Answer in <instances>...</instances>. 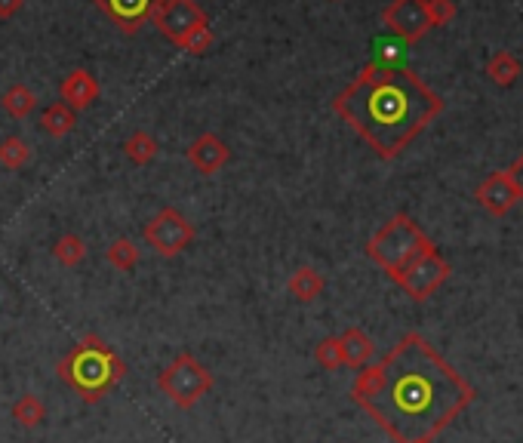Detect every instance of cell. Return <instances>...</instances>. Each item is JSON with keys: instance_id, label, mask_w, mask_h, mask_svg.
Masks as SVG:
<instances>
[{"instance_id": "5", "label": "cell", "mask_w": 523, "mask_h": 443, "mask_svg": "<svg viewBox=\"0 0 523 443\" xmlns=\"http://www.w3.org/2000/svg\"><path fill=\"white\" fill-rule=\"evenodd\" d=\"M216 379L213 373L200 364L191 351L176 354L173 364H167L157 373V391L164 394L176 410H191L200 404V397H207L213 391Z\"/></svg>"}, {"instance_id": "15", "label": "cell", "mask_w": 523, "mask_h": 443, "mask_svg": "<svg viewBox=\"0 0 523 443\" xmlns=\"http://www.w3.org/2000/svg\"><path fill=\"white\" fill-rule=\"evenodd\" d=\"M324 287H327L324 274H320L317 268H311V265H299L287 280V293L302 305H311L320 293H324Z\"/></svg>"}, {"instance_id": "21", "label": "cell", "mask_w": 523, "mask_h": 443, "mask_svg": "<svg viewBox=\"0 0 523 443\" xmlns=\"http://www.w3.org/2000/svg\"><path fill=\"white\" fill-rule=\"evenodd\" d=\"M53 256L62 268H77L87 259V240L80 234H62L53 244Z\"/></svg>"}, {"instance_id": "9", "label": "cell", "mask_w": 523, "mask_h": 443, "mask_svg": "<svg viewBox=\"0 0 523 443\" xmlns=\"http://www.w3.org/2000/svg\"><path fill=\"white\" fill-rule=\"evenodd\" d=\"M382 25L404 44H416L431 31L425 0H391L382 10Z\"/></svg>"}, {"instance_id": "1", "label": "cell", "mask_w": 523, "mask_h": 443, "mask_svg": "<svg viewBox=\"0 0 523 443\" xmlns=\"http://www.w3.org/2000/svg\"><path fill=\"white\" fill-rule=\"evenodd\" d=\"M351 400L394 443L434 440L474 404V388L422 333H407L351 385Z\"/></svg>"}, {"instance_id": "25", "label": "cell", "mask_w": 523, "mask_h": 443, "mask_svg": "<svg viewBox=\"0 0 523 443\" xmlns=\"http://www.w3.org/2000/svg\"><path fill=\"white\" fill-rule=\"evenodd\" d=\"M216 44V37H213V31H210V25H204V28H197V31H191L185 40H182V50L185 53H191V56H204L210 47Z\"/></svg>"}, {"instance_id": "14", "label": "cell", "mask_w": 523, "mask_h": 443, "mask_svg": "<svg viewBox=\"0 0 523 443\" xmlns=\"http://www.w3.org/2000/svg\"><path fill=\"white\" fill-rule=\"evenodd\" d=\"M339 342H342L345 367H351V370H364L370 360H373V354H376V342L364 330H360V327H348L339 336Z\"/></svg>"}, {"instance_id": "29", "label": "cell", "mask_w": 523, "mask_h": 443, "mask_svg": "<svg viewBox=\"0 0 523 443\" xmlns=\"http://www.w3.org/2000/svg\"><path fill=\"white\" fill-rule=\"evenodd\" d=\"M416 443H431V440H416Z\"/></svg>"}, {"instance_id": "4", "label": "cell", "mask_w": 523, "mask_h": 443, "mask_svg": "<svg viewBox=\"0 0 523 443\" xmlns=\"http://www.w3.org/2000/svg\"><path fill=\"white\" fill-rule=\"evenodd\" d=\"M431 247H434V240L407 213H397L367 240V256L388 277H394V274L404 271L413 259L428 253Z\"/></svg>"}, {"instance_id": "26", "label": "cell", "mask_w": 523, "mask_h": 443, "mask_svg": "<svg viewBox=\"0 0 523 443\" xmlns=\"http://www.w3.org/2000/svg\"><path fill=\"white\" fill-rule=\"evenodd\" d=\"M425 10H428L431 28L447 25V22H453V16H456V4H453V0H425Z\"/></svg>"}, {"instance_id": "8", "label": "cell", "mask_w": 523, "mask_h": 443, "mask_svg": "<svg viewBox=\"0 0 523 443\" xmlns=\"http://www.w3.org/2000/svg\"><path fill=\"white\" fill-rule=\"evenodd\" d=\"M151 22L179 47L191 31L207 25V13L200 10L197 0H154Z\"/></svg>"}, {"instance_id": "23", "label": "cell", "mask_w": 523, "mask_h": 443, "mask_svg": "<svg viewBox=\"0 0 523 443\" xmlns=\"http://www.w3.org/2000/svg\"><path fill=\"white\" fill-rule=\"evenodd\" d=\"M31 164V148L22 136H7L0 139V167L7 170H22Z\"/></svg>"}, {"instance_id": "7", "label": "cell", "mask_w": 523, "mask_h": 443, "mask_svg": "<svg viewBox=\"0 0 523 443\" xmlns=\"http://www.w3.org/2000/svg\"><path fill=\"white\" fill-rule=\"evenodd\" d=\"M450 274H453L450 262H447L444 256H440L437 247H431L428 253H422L419 259H413L404 271L394 274L391 280H394V284H397L400 290H404L413 302H428L440 287L447 284Z\"/></svg>"}, {"instance_id": "19", "label": "cell", "mask_w": 523, "mask_h": 443, "mask_svg": "<svg viewBox=\"0 0 523 443\" xmlns=\"http://www.w3.org/2000/svg\"><path fill=\"white\" fill-rule=\"evenodd\" d=\"M13 419L19 428H40L47 419V404L40 400L37 394H22L16 404H13Z\"/></svg>"}, {"instance_id": "3", "label": "cell", "mask_w": 523, "mask_h": 443, "mask_svg": "<svg viewBox=\"0 0 523 443\" xmlns=\"http://www.w3.org/2000/svg\"><path fill=\"white\" fill-rule=\"evenodd\" d=\"M56 376L84 400L87 407L102 404V397L111 394L127 379V360L120 357L102 336L87 333L59 364Z\"/></svg>"}, {"instance_id": "2", "label": "cell", "mask_w": 523, "mask_h": 443, "mask_svg": "<svg viewBox=\"0 0 523 443\" xmlns=\"http://www.w3.org/2000/svg\"><path fill=\"white\" fill-rule=\"evenodd\" d=\"M333 111L382 160H394L444 111V99L410 68L370 62L333 99Z\"/></svg>"}, {"instance_id": "20", "label": "cell", "mask_w": 523, "mask_h": 443, "mask_svg": "<svg viewBox=\"0 0 523 443\" xmlns=\"http://www.w3.org/2000/svg\"><path fill=\"white\" fill-rule=\"evenodd\" d=\"M0 108H4L10 117L22 120V117H28L37 108V93L31 87H25V84H13L4 96H0Z\"/></svg>"}, {"instance_id": "27", "label": "cell", "mask_w": 523, "mask_h": 443, "mask_svg": "<svg viewBox=\"0 0 523 443\" xmlns=\"http://www.w3.org/2000/svg\"><path fill=\"white\" fill-rule=\"evenodd\" d=\"M505 176H508V182H511V188H514V194H517V200H523V154L514 160V164L505 170Z\"/></svg>"}, {"instance_id": "24", "label": "cell", "mask_w": 523, "mask_h": 443, "mask_svg": "<svg viewBox=\"0 0 523 443\" xmlns=\"http://www.w3.org/2000/svg\"><path fill=\"white\" fill-rule=\"evenodd\" d=\"M314 360L324 370H330V373H336V370H342L345 367V357H342V342H339V336H324L317 345H314Z\"/></svg>"}, {"instance_id": "28", "label": "cell", "mask_w": 523, "mask_h": 443, "mask_svg": "<svg viewBox=\"0 0 523 443\" xmlns=\"http://www.w3.org/2000/svg\"><path fill=\"white\" fill-rule=\"evenodd\" d=\"M25 7V0H0V19H13Z\"/></svg>"}, {"instance_id": "22", "label": "cell", "mask_w": 523, "mask_h": 443, "mask_svg": "<svg viewBox=\"0 0 523 443\" xmlns=\"http://www.w3.org/2000/svg\"><path fill=\"white\" fill-rule=\"evenodd\" d=\"M105 259H108V265L117 268V271H133V268L139 265V259H142V250H139L136 240L117 237L114 244L105 250Z\"/></svg>"}, {"instance_id": "10", "label": "cell", "mask_w": 523, "mask_h": 443, "mask_svg": "<svg viewBox=\"0 0 523 443\" xmlns=\"http://www.w3.org/2000/svg\"><path fill=\"white\" fill-rule=\"evenodd\" d=\"M231 160V148L216 136V133H200L191 145H188V164L200 173V176H216L225 164Z\"/></svg>"}, {"instance_id": "16", "label": "cell", "mask_w": 523, "mask_h": 443, "mask_svg": "<svg viewBox=\"0 0 523 443\" xmlns=\"http://www.w3.org/2000/svg\"><path fill=\"white\" fill-rule=\"evenodd\" d=\"M74 127H77V114L65 102H53V105H47L44 111H40V130H44L47 136H53V139L68 136Z\"/></svg>"}, {"instance_id": "6", "label": "cell", "mask_w": 523, "mask_h": 443, "mask_svg": "<svg viewBox=\"0 0 523 443\" xmlns=\"http://www.w3.org/2000/svg\"><path fill=\"white\" fill-rule=\"evenodd\" d=\"M194 237H197V228L176 207L157 210L142 228V240L164 259H176L179 253H185L194 244Z\"/></svg>"}, {"instance_id": "17", "label": "cell", "mask_w": 523, "mask_h": 443, "mask_svg": "<svg viewBox=\"0 0 523 443\" xmlns=\"http://www.w3.org/2000/svg\"><path fill=\"white\" fill-rule=\"evenodd\" d=\"M520 71H523L520 59H517L514 53H508V50H496V53L490 56V62H487V74H490V80H493L496 87H505V90L517 84Z\"/></svg>"}, {"instance_id": "12", "label": "cell", "mask_w": 523, "mask_h": 443, "mask_svg": "<svg viewBox=\"0 0 523 443\" xmlns=\"http://www.w3.org/2000/svg\"><path fill=\"white\" fill-rule=\"evenodd\" d=\"M474 197H477V204L484 207L490 216H499V219L508 216L514 210V204H517V194H514L505 170H499V173H493V176H487L484 182H480L477 191H474Z\"/></svg>"}, {"instance_id": "18", "label": "cell", "mask_w": 523, "mask_h": 443, "mask_svg": "<svg viewBox=\"0 0 523 443\" xmlns=\"http://www.w3.org/2000/svg\"><path fill=\"white\" fill-rule=\"evenodd\" d=\"M157 139L148 133V130H133L127 139H124V154H127V160L130 164H136V167H145V164H151V160L157 157Z\"/></svg>"}, {"instance_id": "13", "label": "cell", "mask_w": 523, "mask_h": 443, "mask_svg": "<svg viewBox=\"0 0 523 443\" xmlns=\"http://www.w3.org/2000/svg\"><path fill=\"white\" fill-rule=\"evenodd\" d=\"M59 96L62 102L77 114V111H87L93 108V102L99 99V80L87 71V68H74L65 74V80L59 84Z\"/></svg>"}, {"instance_id": "11", "label": "cell", "mask_w": 523, "mask_h": 443, "mask_svg": "<svg viewBox=\"0 0 523 443\" xmlns=\"http://www.w3.org/2000/svg\"><path fill=\"white\" fill-rule=\"evenodd\" d=\"M96 7L124 34H136L151 19L154 0H96Z\"/></svg>"}]
</instances>
